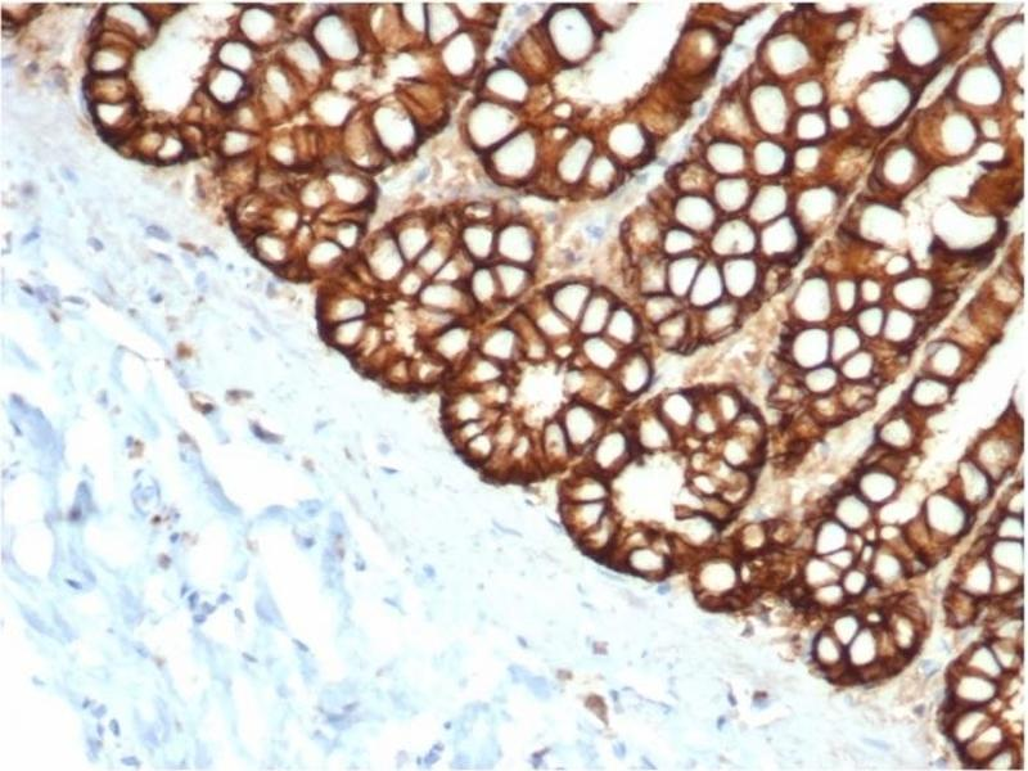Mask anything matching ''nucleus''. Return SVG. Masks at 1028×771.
I'll return each mask as SVG.
<instances>
[{
    "mask_svg": "<svg viewBox=\"0 0 1028 771\" xmlns=\"http://www.w3.org/2000/svg\"><path fill=\"white\" fill-rule=\"evenodd\" d=\"M639 455L626 422H610L584 455V466L607 480L625 470Z\"/></svg>",
    "mask_w": 1028,
    "mask_h": 771,
    "instance_id": "obj_1",
    "label": "nucleus"
},
{
    "mask_svg": "<svg viewBox=\"0 0 1028 771\" xmlns=\"http://www.w3.org/2000/svg\"><path fill=\"white\" fill-rule=\"evenodd\" d=\"M556 416L565 428L577 458L588 453L595 440L612 421L608 414L580 400H567V403L558 409Z\"/></svg>",
    "mask_w": 1028,
    "mask_h": 771,
    "instance_id": "obj_2",
    "label": "nucleus"
},
{
    "mask_svg": "<svg viewBox=\"0 0 1028 771\" xmlns=\"http://www.w3.org/2000/svg\"><path fill=\"white\" fill-rule=\"evenodd\" d=\"M611 376L628 403L648 394L657 383L653 342L626 350Z\"/></svg>",
    "mask_w": 1028,
    "mask_h": 771,
    "instance_id": "obj_3",
    "label": "nucleus"
},
{
    "mask_svg": "<svg viewBox=\"0 0 1028 771\" xmlns=\"http://www.w3.org/2000/svg\"><path fill=\"white\" fill-rule=\"evenodd\" d=\"M639 454H661L678 449V437L658 414L653 400L625 419Z\"/></svg>",
    "mask_w": 1028,
    "mask_h": 771,
    "instance_id": "obj_4",
    "label": "nucleus"
},
{
    "mask_svg": "<svg viewBox=\"0 0 1028 771\" xmlns=\"http://www.w3.org/2000/svg\"><path fill=\"white\" fill-rule=\"evenodd\" d=\"M476 338V320L461 319L436 336L422 341L423 350L443 360L454 371L476 350Z\"/></svg>",
    "mask_w": 1028,
    "mask_h": 771,
    "instance_id": "obj_5",
    "label": "nucleus"
},
{
    "mask_svg": "<svg viewBox=\"0 0 1028 771\" xmlns=\"http://www.w3.org/2000/svg\"><path fill=\"white\" fill-rule=\"evenodd\" d=\"M651 340L669 354L688 353L702 345L696 311L684 309L651 328Z\"/></svg>",
    "mask_w": 1028,
    "mask_h": 771,
    "instance_id": "obj_6",
    "label": "nucleus"
},
{
    "mask_svg": "<svg viewBox=\"0 0 1028 771\" xmlns=\"http://www.w3.org/2000/svg\"><path fill=\"white\" fill-rule=\"evenodd\" d=\"M476 351L509 368L523 363L520 338L506 319L477 324Z\"/></svg>",
    "mask_w": 1028,
    "mask_h": 771,
    "instance_id": "obj_7",
    "label": "nucleus"
},
{
    "mask_svg": "<svg viewBox=\"0 0 1028 771\" xmlns=\"http://www.w3.org/2000/svg\"><path fill=\"white\" fill-rule=\"evenodd\" d=\"M516 368H509L506 365L486 358V356L473 351L461 367L454 369L449 380L452 382L450 389H471L480 390L490 383L509 380L512 381V372Z\"/></svg>",
    "mask_w": 1028,
    "mask_h": 771,
    "instance_id": "obj_8",
    "label": "nucleus"
},
{
    "mask_svg": "<svg viewBox=\"0 0 1028 771\" xmlns=\"http://www.w3.org/2000/svg\"><path fill=\"white\" fill-rule=\"evenodd\" d=\"M416 304L423 308L448 311L459 317L473 319L477 322L479 310L468 295L464 284L434 282L425 284L419 293Z\"/></svg>",
    "mask_w": 1028,
    "mask_h": 771,
    "instance_id": "obj_9",
    "label": "nucleus"
},
{
    "mask_svg": "<svg viewBox=\"0 0 1028 771\" xmlns=\"http://www.w3.org/2000/svg\"><path fill=\"white\" fill-rule=\"evenodd\" d=\"M541 470L561 472L577 458L557 416L545 419L538 431Z\"/></svg>",
    "mask_w": 1028,
    "mask_h": 771,
    "instance_id": "obj_10",
    "label": "nucleus"
},
{
    "mask_svg": "<svg viewBox=\"0 0 1028 771\" xmlns=\"http://www.w3.org/2000/svg\"><path fill=\"white\" fill-rule=\"evenodd\" d=\"M653 404L658 414L675 432L678 441L691 434L693 417L697 410L696 389L666 390L653 399Z\"/></svg>",
    "mask_w": 1028,
    "mask_h": 771,
    "instance_id": "obj_11",
    "label": "nucleus"
},
{
    "mask_svg": "<svg viewBox=\"0 0 1028 771\" xmlns=\"http://www.w3.org/2000/svg\"><path fill=\"white\" fill-rule=\"evenodd\" d=\"M603 335L626 351L648 344L651 329L643 322L635 306L617 301Z\"/></svg>",
    "mask_w": 1028,
    "mask_h": 771,
    "instance_id": "obj_12",
    "label": "nucleus"
},
{
    "mask_svg": "<svg viewBox=\"0 0 1028 771\" xmlns=\"http://www.w3.org/2000/svg\"><path fill=\"white\" fill-rule=\"evenodd\" d=\"M624 353L625 350L604 335L577 337V354L568 364L611 376L619 367Z\"/></svg>",
    "mask_w": 1028,
    "mask_h": 771,
    "instance_id": "obj_13",
    "label": "nucleus"
},
{
    "mask_svg": "<svg viewBox=\"0 0 1028 771\" xmlns=\"http://www.w3.org/2000/svg\"><path fill=\"white\" fill-rule=\"evenodd\" d=\"M559 491L563 503L608 502L612 497L610 480L585 466L577 468L563 481Z\"/></svg>",
    "mask_w": 1028,
    "mask_h": 771,
    "instance_id": "obj_14",
    "label": "nucleus"
},
{
    "mask_svg": "<svg viewBox=\"0 0 1028 771\" xmlns=\"http://www.w3.org/2000/svg\"><path fill=\"white\" fill-rule=\"evenodd\" d=\"M493 409L488 408L479 391L471 389H449L443 407L444 426L450 428L463 423L488 418Z\"/></svg>",
    "mask_w": 1028,
    "mask_h": 771,
    "instance_id": "obj_15",
    "label": "nucleus"
},
{
    "mask_svg": "<svg viewBox=\"0 0 1028 771\" xmlns=\"http://www.w3.org/2000/svg\"><path fill=\"white\" fill-rule=\"evenodd\" d=\"M506 320L520 338L523 363L538 367L552 360V346L522 308L511 311Z\"/></svg>",
    "mask_w": 1028,
    "mask_h": 771,
    "instance_id": "obj_16",
    "label": "nucleus"
},
{
    "mask_svg": "<svg viewBox=\"0 0 1028 771\" xmlns=\"http://www.w3.org/2000/svg\"><path fill=\"white\" fill-rule=\"evenodd\" d=\"M520 308L529 315L532 323L538 328V331L545 337L550 346L558 344V342L574 340L576 338V327L574 324L559 314L552 305L549 304L547 297H543L541 300H532L527 305H522Z\"/></svg>",
    "mask_w": 1028,
    "mask_h": 771,
    "instance_id": "obj_17",
    "label": "nucleus"
},
{
    "mask_svg": "<svg viewBox=\"0 0 1028 771\" xmlns=\"http://www.w3.org/2000/svg\"><path fill=\"white\" fill-rule=\"evenodd\" d=\"M698 332L702 345L714 344L727 338L734 331L739 314L733 302L720 300L701 311H696Z\"/></svg>",
    "mask_w": 1028,
    "mask_h": 771,
    "instance_id": "obj_18",
    "label": "nucleus"
},
{
    "mask_svg": "<svg viewBox=\"0 0 1028 771\" xmlns=\"http://www.w3.org/2000/svg\"><path fill=\"white\" fill-rule=\"evenodd\" d=\"M369 302L358 295L326 297L319 304V322L322 327L332 326L347 320L372 318Z\"/></svg>",
    "mask_w": 1028,
    "mask_h": 771,
    "instance_id": "obj_19",
    "label": "nucleus"
},
{
    "mask_svg": "<svg viewBox=\"0 0 1028 771\" xmlns=\"http://www.w3.org/2000/svg\"><path fill=\"white\" fill-rule=\"evenodd\" d=\"M616 304L617 300L610 293L593 291L589 301L586 302L579 322L576 323V336L603 335Z\"/></svg>",
    "mask_w": 1028,
    "mask_h": 771,
    "instance_id": "obj_20",
    "label": "nucleus"
},
{
    "mask_svg": "<svg viewBox=\"0 0 1028 771\" xmlns=\"http://www.w3.org/2000/svg\"><path fill=\"white\" fill-rule=\"evenodd\" d=\"M612 509L611 500L595 503H563L562 520L576 539L593 530Z\"/></svg>",
    "mask_w": 1028,
    "mask_h": 771,
    "instance_id": "obj_21",
    "label": "nucleus"
},
{
    "mask_svg": "<svg viewBox=\"0 0 1028 771\" xmlns=\"http://www.w3.org/2000/svg\"><path fill=\"white\" fill-rule=\"evenodd\" d=\"M592 293V288L584 284L570 283L550 291L545 297L559 314L576 326Z\"/></svg>",
    "mask_w": 1028,
    "mask_h": 771,
    "instance_id": "obj_22",
    "label": "nucleus"
},
{
    "mask_svg": "<svg viewBox=\"0 0 1028 771\" xmlns=\"http://www.w3.org/2000/svg\"><path fill=\"white\" fill-rule=\"evenodd\" d=\"M369 322H371V318H363L322 327L324 340L340 353L353 355L358 349L360 341L363 340Z\"/></svg>",
    "mask_w": 1028,
    "mask_h": 771,
    "instance_id": "obj_23",
    "label": "nucleus"
},
{
    "mask_svg": "<svg viewBox=\"0 0 1028 771\" xmlns=\"http://www.w3.org/2000/svg\"><path fill=\"white\" fill-rule=\"evenodd\" d=\"M637 309L643 322L651 329L658 323L664 322L665 319L673 317L679 311L687 309V305H685V301L676 299L671 293L665 292L643 297Z\"/></svg>",
    "mask_w": 1028,
    "mask_h": 771,
    "instance_id": "obj_24",
    "label": "nucleus"
},
{
    "mask_svg": "<svg viewBox=\"0 0 1028 771\" xmlns=\"http://www.w3.org/2000/svg\"><path fill=\"white\" fill-rule=\"evenodd\" d=\"M412 317L414 328H416L417 335L421 338V341H426L428 338L436 336L437 333L453 326L458 320L467 319L459 317L457 314L448 313V311L423 308V306L418 305L414 309Z\"/></svg>",
    "mask_w": 1028,
    "mask_h": 771,
    "instance_id": "obj_25",
    "label": "nucleus"
},
{
    "mask_svg": "<svg viewBox=\"0 0 1028 771\" xmlns=\"http://www.w3.org/2000/svg\"><path fill=\"white\" fill-rule=\"evenodd\" d=\"M697 390V410L694 414L691 434L698 437L703 441L715 439L720 435L723 426L719 421L718 416L714 412V408L710 403L709 389H696Z\"/></svg>",
    "mask_w": 1028,
    "mask_h": 771,
    "instance_id": "obj_26",
    "label": "nucleus"
},
{
    "mask_svg": "<svg viewBox=\"0 0 1028 771\" xmlns=\"http://www.w3.org/2000/svg\"><path fill=\"white\" fill-rule=\"evenodd\" d=\"M452 374V368L435 355L423 350L419 358L412 359V376L414 386L430 387L443 382Z\"/></svg>",
    "mask_w": 1028,
    "mask_h": 771,
    "instance_id": "obj_27",
    "label": "nucleus"
},
{
    "mask_svg": "<svg viewBox=\"0 0 1028 771\" xmlns=\"http://www.w3.org/2000/svg\"><path fill=\"white\" fill-rule=\"evenodd\" d=\"M709 398L721 426L725 427L737 421L739 416L747 409L745 401L741 396L727 387H715L709 389Z\"/></svg>",
    "mask_w": 1028,
    "mask_h": 771,
    "instance_id": "obj_28",
    "label": "nucleus"
},
{
    "mask_svg": "<svg viewBox=\"0 0 1028 771\" xmlns=\"http://www.w3.org/2000/svg\"><path fill=\"white\" fill-rule=\"evenodd\" d=\"M495 450H497V445H495L493 428H491V430L484 432V434L468 441L458 452L468 462L484 468L490 462V459L493 458Z\"/></svg>",
    "mask_w": 1028,
    "mask_h": 771,
    "instance_id": "obj_29",
    "label": "nucleus"
},
{
    "mask_svg": "<svg viewBox=\"0 0 1028 771\" xmlns=\"http://www.w3.org/2000/svg\"><path fill=\"white\" fill-rule=\"evenodd\" d=\"M380 376L392 389L405 390L413 387L412 359L405 358L404 355H395Z\"/></svg>",
    "mask_w": 1028,
    "mask_h": 771,
    "instance_id": "obj_30",
    "label": "nucleus"
},
{
    "mask_svg": "<svg viewBox=\"0 0 1028 771\" xmlns=\"http://www.w3.org/2000/svg\"><path fill=\"white\" fill-rule=\"evenodd\" d=\"M477 391L488 408L507 410L513 399V382L509 380L494 382Z\"/></svg>",
    "mask_w": 1028,
    "mask_h": 771,
    "instance_id": "obj_31",
    "label": "nucleus"
},
{
    "mask_svg": "<svg viewBox=\"0 0 1028 771\" xmlns=\"http://www.w3.org/2000/svg\"><path fill=\"white\" fill-rule=\"evenodd\" d=\"M688 490L703 499L720 495L723 485L710 472L689 473Z\"/></svg>",
    "mask_w": 1028,
    "mask_h": 771,
    "instance_id": "obj_32",
    "label": "nucleus"
},
{
    "mask_svg": "<svg viewBox=\"0 0 1028 771\" xmlns=\"http://www.w3.org/2000/svg\"><path fill=\"white\" fill-rule=\"evenodd\" d=\"M147 233L150 234V236L152 237L159 238V240L161 241L171 240L170 234L166 232L165 229L157 227V225H152V227H148Z\"/></svg>",
    "mask_w": 1028,
    "mask_h": 771,
    "instance_id": "obj_33",
    "label": "nucleus"
},
{
    "mask_svg": "<svg viewBox=\"0 0 1028 771\" xmlns=\"http://www.w3.org/2000/svg\"><path fill=\"white\" fill-rule=\"evenodd\" d=\"M1009 162H1011L1009 161V159H1004L1000 162H980V165L982 166V168H985L986 170H995L1004 168V166H1007Z\"/></svg>",
    "mask_w": 1028,
    "mask_h": 771,
    "instance_id": "obj_34",
    "label": "nucleus"
},
{
    "mask_svg": "<svg viewBox=\"0 0 1028 771\" xmlns=\"http://www.w3.org/2000/svg\"><path fill=\"white\" fill-rule=\"evenodd\" d=\"M1009 224L1005 220H999L998 222V241L1002 242L1005 237L1008 236Z\"/></svg>",
    "mask_w": 1028,
    "mask_h": 771,
    "instance_id": "obj_35",
    "label": "nucleus"
},
{
    "mask_svg": "<svg viewBox=\"0 0 1028 771\" xmlns=\"http://www.w3.org/2000/svg\"><path fill=\"white\" fill-rule=\"evenodd\" d=\"M588 233L590 234V237L595 238V240H599V238L603 236L602 229L598 227H589Z\"/></svg>",
    "mask_w": 1028,
    "mask_h": 771,
    "instance_id": "obj_36",
    "label": "nucleus"
},
{
    "mask_svg": "<svg viewBox=\"0 0 1028 771\" xmlns=\"http://www.w3.org/2000/svg\"><path fill=\"white\" fill-rule=\"evenodd\" d=\"M62 173H63V175H65V178L67 180H70V182H75L76 183L75 175L72 174L70 170H66L65 169V170L62 171Z\"/></svg>",
    "mask_w": 1028,
    "mask_h": 771,
    "instance_id": "obj_37",
    "label": "nucleus"
},
{
    "mask_svg": "<svg viewBox=\"0 0 1028 771\" xmlns=\"http://www.w3.org/2000/svg\"><path fill=\"white\" fill-rule=\"evenodd\" d=\"M390 450H391V449L389 448V445H386V444H380V452H381V453H382L383 455H387V454H389V453H390Z\"/></svg>",
    "mask_w": 1028,
    "mask_h": 771,
    "instance_id": "obj_38",
    "label": "nucleus"
},
{
    "mask_svg": "<svg viewBox=\"0 0 1028 771\" xmlns=\"http://www.w3.org/2000/svg\"><path fill=\"white\" fill-rule=\"evenodd\" d=\"M427 177H428V170L427 169L426 170H422V173L419 174L418 182H423V180H425Z\"/></svg>",
    "mask_w": 1028,
    "mask_h": 771,
    "instance_id": "obj_39",
    "label": "nucleus"
},
{
    "mask_svg": "<svg viewBox=\"0 0 1028 771\" xmlns=\"http://www.w3.org/2000/svg\"><path fill=\"white\" fill-rule=\"evenodd\" d=\"M798 9H814V4H798Z\"/></svg>",
    "mask_w": 1028,
    "mask_h": 771,
    "instance_id": "obj_40",
    "label": "nucleus"
},
{
    "mask_svg": "<svg viewBox=\"0 0 1028 771\" xmlns=\"http://www.w3.org/2000/svg\"><path fill=\"white\" fill-rule=\"evenodd\" d=\"M706 111H707V106H706V105H703V106H702V111H701V116L705 115V112H706Z\"/></svg>",
    "mask_w": 1028,
    "mask_h": 771,
    "instance_id": "obj_41",
    "label": "nucleus"
}]
</instances>
